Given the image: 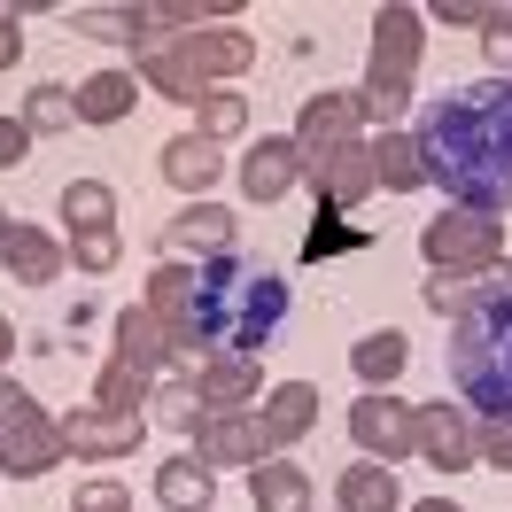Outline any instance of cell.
I'll return each mask as SVG.
<instances>
[{
  "mask_svg": "<svg viewBox=\"0 0 512 512\" xmlns=\"http://www.w3.org/2000/svg\"><path fill=\"white\" fill-rule=\"evenodd\" d=\"M373 187H381V179H373V148H365V140H357V148H342L334 163H319V210H334V218H342V210H357Z\"/></svg>",
  "mask_w": 512,
  "mask_h": 512,
  "instance_id": "d6986e66",
  "label": "cell"
},
{
  "mask_svg": "<svg viewBox=\"0 0 512 512\" xmlns=\"http://www.w3.org/2000/svg\"><path fill=\"white\" fill-rule=\"evenodd\" d=\"M412 512H466V505H450V497H427V505H412Z\"/></svg>",
  "mask_w": 512,
  "mask_h": 512,
  "instance_id": "ab89813d",
  "label": "cell"
},
{
  "mask_svg": "<svg viewBox=\"0 0 512 512\" xmlns=\"http://www.w3.org/2000/svg\"><path fill=\"white\" fill-rule=\"evenodd\" d=\"M373 179H381V187H396V194L427 187V156H419L412 132H381V140H373Z\"/></svg>",
  "mask_w": 512,
  "mask_h": 512,
  "instance_id": "484cf974",
  "label": "cell"
},
{
  "mask_svg": "<svg viewBox=\"0 0 512 512\" xmlns=\"http://www.w3.org/2000/svg\"><path fill=\"white\" fill-rule=\"evenodd\" d=\"M109 357H125V365H140L148 381L179 365V357H171V334H163V319L148 311V303H140V311H117V350H109Z\"/></svg>",
  "mask_w": 512,
  "mask_h": 512,
  "instance_id": "e0dca14e",
  "label": "cell"
},
{
  "mask_svg": "<svg viewBox=\"0 0 512 512\" xmlns=\"http://www.w3.org/2000/svg\"><path fill=\"white\" fill-rule=\"evenodd\" d=\"M295 171H303L295 140H256L249 156H241V187H249V202H280L295 187Z\"/></svg>",
  "mask_w": 512,
  "mask_h": 512,
  "instance_id": "44dd1931",
  "label": "cell"
},
{
  "mask_svg": "<svg viewBox=\"0 0 512 512\" xmlns=\"http://www.w3.org/2000/svg\"><path fill=\"white\" fill-rule=\"evenodd\" d=\"M148 311L171 334V357L194 365V357H264V342L288 319V280L264 272V264H241V256H210V264H156L148 280Z\"/></svg>",
  "mask_w": 512,
  "mask_h": 512,
  "instance_id": "6da1fadb",
  "label": "cell"
},
{
  "mask_svg": "<svg viewBox=\"0 0 512 512\" xmlns=\"http://www.w3.org/2000/svg\"><path fill=\"white\" fill-rule=\"evenodd\" d=\"M24 156H32V132H24V117H0V171H16Z\"/></svg>",
  "mask_w": 512,
  "mask_h": 512,
  "instance_id": "8d00e7d4",
  "label": "cell"
},
{
  "mask_svg": "<svg viewBox=\"0 0 512 512\" xmlns=\"http://www.w3.org/2000/svg\"><path fill=\"white\" fill-rule=\"evenodd\" d=\"M16 55H24V32H16V16H8V8H0V70L16 63Z\"/></svg>",
  "mask_w": 512,
  "mask_h": 512,
  "instance_id": "f35d334b",
  "label": "cell"
},
{
  "mask_svg": "<svg viewBox=\"0 0 512 512\" xmlns=\"http://www.w3.org/2000/svg\"><path fill=\"white\" fill-rule=\"evenodd\" d=\"M194 458H202V466H264L272 443H264V427H256V419L210 412L202 427H194Z\"/></svg>",
  "mask_w": 512,
  "mask_h": 512,
  "instance_id": "5bb4252c",
  "label": "cell"
},
{
  "mask_svg": "<svg viewBox=\"0 0 512 512\" xmlns=\"http://www.w3.org/2000/svg\"><path fill=\"white\" fill-rule=\"evenodd\" d=\"M63 210H70V264L78 272H117V194L101 179H70Z\"/></svg>",
  "mask_w": 512,
  "mask_h": 512,
  "instance_id": "52a82bcc",
  "label": "cell"
},
{
  "mask_svg": "<svg viewBox=\"0 0 512 512\" xmlns=\"http://www.w3.org/2000/svg\"><path fill=\"white\" fill-rule=\"evenodd\" d=\"M365 241H373L365 225H350V218H334V210H319L311 241H303V264H326V256H350V249H365Z\"/></svg>",
  "mask_w": 512,
  "mask_h": 512,
  "instance_id": "f1b7e54d",
  "label": "cell"
},
{
  "mask_svg": "<svg viewBox=\"0 0 512 512\" xmlns=\"http://www.w3.org/2000/svg\"><path fill=\"white\" fill-rule=\"evenodd\" d=\"M163 264H179V256H194V264H210V256H233V210H210V202H194V210H179V218L156 233Z\"/></svg>",
  "mask_w": 512,
  "mask_h": 512,
  "instance_id": "30bf717a",
  "label": "cell"
},
{
  "mask_svg": "<svg viewBox=\"0 0 512 512\" xmlns=\"http://www.w3.org/2000/svg\"><path fill=\"white\" fill-rule=\"evenodd\" d=\"M357 125H365L357 94H319V101H303V117H295V156L319 171V163H334L342 148H357Z\"/></svg>",
  "mask_w": 512,
  "mask_h": 512,
  "instance_id": "ba28073f",
  "label": "cell"
},
{
  "mask_svg": "<svg viewBox=\"0 0 512 512\" xmlns=\"http://www.w3.org/2000/svg\"><path fill=\"white\" fill-rule=\"evenodd\" d=\"M218 171H225L218 140H202V132H179V140H163V179H171L179 194H202V187H218Z\"/></svg>",
  "mask_w": 512,
  "mask_h": 512,
  "instance_id": "7402d4cb",
  "label": "cell"
},
{
  "mask_svg": "<svg viewBox=\"0 0 512 512\" xmlns=\"http://www.w3.org/2000/svg\"><path fill=\"white\" fill-rule=\"evenodd\" d=\"M256 427H264V443H272V450H295L311 427H319V388H311V381L264 388V419H256Z\"/></svg>",
  "mask_w": 512,
  "mask_h": 512,
  "instance_id": "9a60e30c",
  "label": "cell"
},
{
  "mask_svg": "<svg viewBox=\"0 0 512 512\" xmlns=\"http://www.w3.org/2000/svg\"><path fill=\"white\" fill-rule=\"evenodd\" d=\"M8 350H16V326L0 319V365H8Z\"/></svg>",
  "mask_w": 512,
  "mask_h": 512,
  "instance_id": "60d3db41",
  "label": "cell"
},
{
  "mask_svg": "<svg viewBox=\"0 0 512 512\" xmlns=\"http://www.w3.org/2000/svg\"><path fill=\"white\" fill-rule=\"evenodd\" d=\"M412 458H427L435 474H466V466H481L474 419L450 412V404H427V412H412Z\"/></svg>",
  "mask_w": 512,
  "mask_h": 512,
  "instance_id": "9c48e42d",
  "label": "cell"
},
{
  "mask_svg": "<svg viewBox=\"0 0 512 512\" xmlns=\"http://www.w3.org/2000/svg\"><path fill=\"white\" fill-rule=\"evenodd\" d=\"M249 489H256V512H311V474L303 466H288V458H264V466H249Z\"/></svg>",
  "mask_w": 512,
  "mask_h": 512,
  "instance_id": "d4e9b609",
  "label": "cell"
},
{
  "mask_svg": "<svg viewBox=\"0 0 512 512\" xmlns=\"http://www.w3.org/2000/svg\"><path fill=\"white\" fill-rule=\"evenodd\" d=\"M474 443H481V466H497V474H512V427H505V419H489V427H474Z\"/></svg>",
  "mask_w": 512,
  "mask_h": 512,
  "instance_id": "e575fe53",
  "label": "cell"
},
{
  "mask_svg": "<svg viewBox=\"0 0 512 512\" xmlns=\"http://www.w3.org/2000/svg\"><path fill=\"white\" fill-rule=\"evenodd\" d=\"M334 497H342V512H396L404 505V489H396V474H388L381 458H357L350 474L334 481Z\"/></svg>",
  "mask_w": 512,
  "mask_h": 512,
  "instance_id": "cb8c5ba5",
  "label": "cell"
},
{
  "mask_svg": "<svg viewBox=\"0 0 512 512\" xmlns=\"http://www.w3.org/2000/svg\"><path fill=\"white\" fill-rule=\"evenodd\" d=\"M55 458H70V443H63V419H47V412H32L24 427L0 435V474L8 481H39Z\"/></svg>",
  "mask_w": 512,
  "mask_h": 512,
  "instance_id": "4fadbf2b",
  "label": "cell"
},
{
  "mask_svg": "<svg viewBox=\"0 0 512 512\" xmlns=\"http://www.w3.org/2000/svg\"><path fill=\"white\" fill-rule=\"evenodd\" d=\"M70 512H132V489H125V481H86Z\"/></svg>",
  "mask_w": 512,
  "mask_h": 512,
  "instance_id": "836d02e7",
  "label": "cell"
},
{
  "mask_svg": "<svg viewBox=\"0 0 512 512\" xmlns=\"http://www.w3.org/2000/svg\"><path fill=\"white\" fill-rule=\"evenodd\" d=\"M419 39H427V16L404 8V0H388L381 16H373V63H365V94H357V109H365V117H381V132H388V117L412 101Z\"/></svg>",
  "mask_w": 512,
  "mask_h": 512,
  "instance_id": "5b68a950",
  "label": "cell"
},
{
  "mask_svg": "<svg viewBox=\"0 0 512 512\" xmlns=\"http://www.w3.org/2000/svg\"><path fill=\"white\" fill-rule=\"evenodd\" d=\"M0 241H8V218H0Z\"/></svg>",
  "mask_w": 512,
  "mask_h": 512,
  "instance_id": "b9f144b4",
  "label": "cell"
},
{
  "mask_svg": "<svg viewBox=\"0 0 512 512\" xmlns=\"http://www.w3.org/2000/svg\"><path fill=\"white\" fill-rule=\"evenodd\" d=\"M39 404H32V388L24 381H8V373H0V435H8V427H24V419H32Z\"/></svg>",
  "mask_w": 512,
  "mask_h": 512,
  "instance_id": "d590c367",
  "label": "cell"
},
{
  "mask_svg": "<svg viewBox=\"0 0 512 512\" xmlns=\"http://www.w3.org/2000/svg\"><path fill=\"white\" fill-rule=\"evenodd\" d=\"M481 39H489V63H497V78H512V16H505V24H489Z\"/></svg>",
  "mask_w": 512,
  "mask_h": 512,
  "instance_id": "74e56055",
  "label": "cell"
},
{
  "mask_svg": "<svg viewBox=\"0 0 512 512\" xmlns=\"http://www.w3.org/2000/svg\"><path fill=\"white\" fill-rule=\"evenodd\" d=\"M241 125H249V101L241 94H202V140H225Z\"/></svg>",
  "mask_w": 512,
  "mask_h": 512,
  "instance_id": "4dcf8cb0",
  "label": "cell"
},
{
  "mask_svg": "<svg viewBox=\"0 0 512 512\" xmlns=\"http://www.w3.org/2000/svg\"><path fill=\"white\" fill-rule=\"evenodd\" d=\"M140 435H148V412H101V404H86V412L63 419V443L78 458H125Z\"/></svg>",
  "mask_w": 512,
  "mask_h": 512,
  "instance_id": "7c38bea8",
  "label": "cell"
},
{
  "mask_svg": "<svg viewBox=\"0 0 512 512\" xmlns=\"http://www.w3.org/2000/svg\"><path fill=\"white\" fill-rule=\"evenodd\" d=\"M512 8H497V0H435V24H481V32H489V24H505Z\"/></svg>",
  "mask_w": 512,
  "mask_h": 512,
  "instance_id": "1f68e13d",
  "label": "cell"
},
{
  "mask_svg": "<svg viewBox=\"0 0 512 512\" xmlns=\"http://www.w3.org/2000/svg\"><path fill=\"white\" fill-rule=\"evenodd\" d=\"M194 396H202V412H241L249 396H264V381H256V357H202L194 365Z\"/></svg>",
  "mask_w": 512,
  "mask_h": 512,
  "instance_id": "2e32d148",
  "label": "cell"
},
{
  "mask_svg": "<svg viewBox=\"0 0 512 512\" xmlns=\"http://www.w3.org/2000/svg\"><path fill=\"white\" fill-rule=\"evenodd\" d=\"M70 125H78V94H70V86H32L24 132H70Z\"/></svg>",
  "mask_w": 512,
  "mask_h": 512,
  "instance_id": "f546056e",
  "label": "cell"
},
{
  "mask_svg": "<svg viewBox=\"0 0 512 512\" xmlns=\"http://www.w3.org/2000/svg\"><path fill=\"white\" fill-rule=\"evenodd\" d=\"M350 435H357V450L381 458V466L388 458H412V412H404L396 396H381V388L350 404Z\"/></svg>",
  "mask_w": 512,
  "mask_h": 512,
  "instance_id": "8fae6325",
  "label": "cell"
},
{
  "mask_svg": "<svg viewBox=\"0 0 512 512\" xmlns=\"http://www.w3.org/2000/svg\"><path fill=\"white\" fill-rule=\"evenodd\" d=\"M404 365H412V350H404V334H396V326H381V334H365V342L350 350V373H357L365 388H388L396 373H404Z\"/></svg>",
  "mask_w": 512,
  "mask_h": 512,
  "instance_id": "4316f807",
  "label": "cell"
},
{
  "mask_svg": "<svg viewBox=\"0 0 512 512\" xmlns=\"http://www.w3.org/2000/svg\"><path fill=\"white\" fill-rule=\"evenodd\" d=\"M140 396H148V373L125 365V357H109L101 381H94V404H101V412H140Z\"/></svg>",
  "mask_w": 512,
  "mask_h": 512,
  "instance_id": "83f0119b",
  "label": "cell"
},
{
  "mask_svg": "<svg viewBox=\"0 0 512 512\" xmlns=\"http://www.w3.org/2000/svg\"><path fill=\"white\" fill-rule=\"evenodd\" d=\"M450 381H458V396H466L481 419H505L512 427V288L505 280H489V295L458 319Z\"/></svg>",
  "mask_w": 512,
  "mask_h": 512,
  "instance_id": "3957f363",
  "label": "cell"
},
{
  "mask_svg": "<svg viewBox=\"0 0 512 512\" xmlns=\"http://www.w3.org/2000/svg\"><path fill=\"white\" fill-rule=\"evenodd\" d=\"M0 264H8L24 288H47V280L63 272L70 256H63V241H55V233H39V225H8V241H0Z\"/></svg>",
  "mask_w": 512,
  "mask_h": 512,
  "instance_id": "ac0fdd59",
  "label": "cell"
},
{
  "mask_svg": "<svg viewBox=\"0 0 512 512\" xmlns=\"http://www.w3.org/2000/svg\"><path fill=\"white\" fill-rule=\"evenodd\" d=\"M70 94H78V125H117V117H132L140 86H132V70H94V78H78Z\"/></svg>",
  "mask_w": 512,
  "mask_h": 512,
  "instance_id": "603a6c76",
  "label": "cell"
},
{
  "mask_svg": "<svg viewBox=\"0 0 512 512\" xmlns=\"http://www.w3.org/2000/svg\"><path fill=\"white\" fill-rule=\"evenodd\" d=\"M86 39H132V8H78L70 16Z\"/></svg>",
  "mask_w": 512,
  "mask_h": 512,
  "instance_id": "d6a6232c",
  "label": "cell"
},
{
  "mask_svg": "<svg viewBox=\"0 0 512 512\" xmlns=\"http://www.w3.org/2000/svg\"><path fill=\"white\" fill-rule=\"evenodd\" d=\"M249 63H256V39L233 32V24H210V32L163 39L156 55H140V86H156L171 101H202L218 78H241Z\"/></svg>",
  "mask_w": 512,
  "mask_h": 512,
  "instance_id": "277c9868",
  "label": "cell"
},
{
  "mask_svg": "<svg viewBox=\"0 0 512 512\" xmlns=\"http://www.w3.org/2000/svg\"><path fill=\"white\" fill-rule=\"evenodd\" d=\"M412 140L427 156V179H443L458 210H481V218L512 210V78H481V86L443 94L419 117Z\"/></svg>",
  "mask_w": 512,
  "mask_h": 512,
  "instance_id": "7a4b0ae2",
  "label": "cell"
},
{
  "mask_svg": "<svg viewBox=\"0 0 512 512\" xmlns=\"http://www.w3.org/2000/svg\"><path fill=\"white\" fill-rule=\"evenodd\" d=\"M156 505L163 512H210L218 505V466H202V458H163V474H156Z\"/></svg>",
  "mask_w": 512,
  "mask_h": 512,
  "instance_id": "ffe728a7",
  "label": "cell"
},
{
  "mask_svg": "<svg viewBox=\"0 0 512 512\" xmlns=\"http://www.w3.org/2000/svg\"><path fill=\"white\" fill-rule=\"evenodd\" d=\"M419 249L435 272H458V280H481L505 264V218H481V210H443V218L419 233Z\"/></svg>",
  "mask_w": 512,
  "mask_h": 512,
  "instance_id": "8992f818",
  "label": "cell"
}]
</instances>
